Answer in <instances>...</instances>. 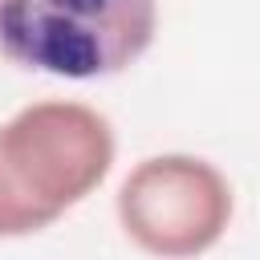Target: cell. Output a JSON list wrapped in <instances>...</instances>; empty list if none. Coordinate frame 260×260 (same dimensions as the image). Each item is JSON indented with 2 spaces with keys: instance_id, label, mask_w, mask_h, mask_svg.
Masks as SVG:
<instances>
[{
  "instance_id": "cell-1",
  "label": "cell",
  "mask_w": 260,
  "mask_h": 260,
  "mask_svg": "<svg viewBox=\"0 0 260 260\" xmlns=\"http://www.w3.org/2000/svg\"><path fill=\"white\" fill-rule=\"evenodd\" d=\"M118 138L102 110L69 98L20 106L0 122V240L53 228L114 171Z\"/></svg>"
},
{
  "instance_id": "cell-2",
  "label": "cell",
  "mask_w": 260,
  "mask_h": 260,
  "mask_svg": "<svg viewBox=\"0 0 260 260\" xmlns=\"http://www.w3.org/2000/svg\"><path fill=\"white\" fill-rule=\"evenodd\" d=\"M154 32L158 0H0V57L45 77H118Z\"/></svg>"
},
{
  "instance_id": "cell-3",
  "label": "cell",
  "mask_w": 260,
  "mask_h": 260,
  "mask_svg": "<svg viewBox=\"0 0 260 260\" xmlns=\"http://www.w3.org/2000/svg\"><path fill=\"white\" fill-rule=\"evenodd\" d=\"M122 236L162 260L211 252L236 215V191L228 175L187 150H162L138 158L114 195Z\"/></svg>"
}]
</instances>
